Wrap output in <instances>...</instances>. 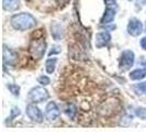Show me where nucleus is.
<instances>
[{"label":"nucleus","mask_w":146,"mask_h":132,"mask_svg":"<svg viewBox=\"0 0 146 132\" xmlns=\"http://www.w3.org/2000/svg\"><path fill=\"white\" fill-rule=\"evenodd\" d=\"M10 23L12 28L18 31H27L36 25V20L32 15L28 12H21L15 15L10 19Z\"/></svg>","instance_id":"obj_1"},{"label":"nucleus","mask_w":146,"mask_h":132,"mask_svg":"<svg viewBox=\"0 0 146 132\" xmlns=\"http://www.w3.org/2000/svg\"><path fill=\"white\" fill-rule=\"evenodd\" d=\"M29 52L32 57L35 59H41L46 52V42L43 37L34 39L29 45Z\"/></svg>","instance_id":"obj_2"},{"label":"nucleus","mask_w":146,"mask_h":132,"mask_svg":"<svg viewBox=\"0 0 146 132\" xmlns=\"http://www.w3.org/2000/svg\"><path fill=\"white\" fill-rule=\"evenodd\" d=\"M135 61V54L131 50H125L122 52L120 59H119V67L122 72L129 71L132 66L134 65Z\"/></svg>","instance_id":"obj_3"},{"label":"nucleus","mask_w":146,"mask_h":132,"mask_svg":"<svg viewBox=\"0 0 146 132\" xmlns=\"http://www.w3.org/2000/svg\"><path fill=\"white\" fill-rule=\"evenodd\" d=\"M48 91L46 89H44L43 87H34L32 88L29 91V95H28V98L31 103H42V101H45L48 99Z\"/></svg>","instance_id":"obj_4"},{"label":"nucleus","mask_w":146,"mask_h":132,"mask_svg":"<svg viewBox=\"0 0 146 132\" xmlns=\"http://www.w3.org/2000/svg\"><path fill=\"white\" fill-rule=\"evenodd\" d=\"M18 62V54L17 52L11 50L6 45H3V65L5 66H15Z\"/></svg>","instance_id":"obj_5"},{"label":"nucleus","mask_w":146,"mask_h":132,"mask_svg":"<svg viewBox=\"0 0 146 132\" xmlns=\"http://www.w3.org/2000/svg\"><path fill=\"white\" fill-rule=\"evenodd\" d=\"M143 32V23L137 18H131L127 23V33L132 37H139Z\"/></svg>","instance_id":"obj_6"},{"label":"nucleus","mask_w":146,"mask_h":132,"mask_svg":"<svg viewBox=\"0 0 146 132\" xmlns=\"http://www.w3.org/2000/svg\"><path fill=\"white\" fill-rule=\"evenodd\" d=\"M60 115V111H59L58 106L56 105V103L54 101H50V103L46 105V108H45V116L46 118L50 120V121H55L57 120Z\"/></svg>","instance_id":"obj_7"},{"label":"nucleus","mask_w":146,"mask_h":132,"mask_svg":"<svg viewBox=\"0 0 146 132\" xmlns=\"http://www.w3.org/2000/svg\"><path fill=\"white\" fill-rule=\"evenodd\" d=\"M27 116L32 120L35 121L37 123H41L43 121V113L42 111L37 108L34 105H28L27 106Z\"/></svg>","instance_id":"obj_8"},{"label":"nucleus","mask_w":146,"mask_h":132,"mask_svg":"<svg viewBox=\"0 0 146 132\" xmlns=\"http://www.w3.org/2000/svg\"><path fill=\"white\" fill-rule=\"evenodd\" d=\"M110 41H111V35L109 32L102 31V32L97 33V35H96V46L98 49H101L103 46L108 45Z\"/></svg>","instance_id":"obj_9"},{"label":"nucleus","mask_w":146,"mask_h":132,"mask_svg":"<svg viewBox=\"0 0 146 132\" xmlns=\"http://www.w3.org/2000/svg\"><path fill=\"white\" fill-rule=\"evenodd\" d=\"M115 13H117V11H115L114 7H112V6H107L106 10H104V13H103L101 20H100V23H101V24L111 23V22L114 20V18H115Z\"/></svg>","instance_id":"obj_10"},{"label":"nucleus","mask_w":146,"mask_h":132,"mask_svg":"<svg viewBox=\"0 0 146 132\" xmlns=\"http://www.w3.org/2000/svg\"><path fill=\"white\" fill-rule=\"evenodd\" d=\"M2 7L6 11H15L20 7V0H2Z\"/></svg>","instance_id":"obj_11"},{"label":"nucleus","mask_w":146,"mask_h":132,"mask_svg":"<svg viewBox=\"0 0 146 132\" xmlns=\"http://www.w3.org/2000/svg\"><path fill=\"white\" fill-rule=\"evenodd\" d=\"M52 30V37L55 41H59L63 37V28L58 23H52L51 25Z\"/></svg>","instance_id":"obj_12"},{"label":"nucleus","mask_w":146,"mask_h":132,"mask_svg":"<svg viewBox=\"0 0 146 132\" xmlns=\"http://www.w3.org/2000/svg\"><path fill=\"white\" fill-rule=\"evenodd\" d=\"M146 76V68H136L130 73V78L132 81H139Z\"/></svg>","instance_id":"obj_13"},{"label":"nucleus","mask_w":146,"mask_h":132,"mask_svg":"<svg viewBox=\"0 0 146 132\" xmlns=\"http://www.w3.org/2000/svg\"><path fill=\"white\" fill-rule=\"evenodd\" d=\"M56 63H57V59L56 57H53V59H46L45 62V69L48 74L54 73L55 71V67H56Z\"/></svg>","instance_id":"obj_14"},{"label":"nucleus","mask_w":146,"mask_h":132,"mask_svg":"<svg viewBox=\"0 0 146 132\" xmlns=\"http://www.w3.org/2000/svg\"><path fill=\"white\" fill-rule=\"evenodd\" d=\"M65 113L67 115V117L69 119H75L76 115H77V108L74 103H68L65 108Z\"/></svg>","instance_id":"obj_15"},{"label":"nucleus","mask_w":146,"mask_h":132,"mask_svg":"<svg viewBox=\"0 0 146 132\" xmlns=\"http://www.w3.org/2000/svg\"><path fill=\"white\" fill-rule=\"evenodd\" d=\"M8 89L10 90V93L13 96H18L20 95V86L19 85H15V84H8L7 85Z\"/></svg>","instance_id":"obj_16"},{"label":"nucleus","mask_w":146,"mask_h":132,"mask_svg":"<svg viewBox=\"0 0 146 132\" xmlns=\"http://www.w3.org/2000/svg\"><path fill=\"white\" fill-rule=\"evenodd\" d=\"M134 89L137 94H146V81L139 83L134 86Z\"/></svg>","instance_id":"obj_17"},{"label":"nucleus","mask_w":146,"mask_h":132,"mask_svg":"<svg viewBox=\"0 0 146 132\" xmlns=\"http://www.w3.org/2000/svg\"><path fill=\"white\" fill-rule=\"evenodd\" d=\"M10 112H11V116L8 118L7 123H8V122H10V121H12L15 117H18V116L21 113V111H20V109H19L18 107H13V108L11 109V111H10Z\"/></svg>","instance_id":"obj_18"},{"label":"nucleus","mask_w":146,"mask_h":132,"mask_svg":"<svg viewBox=\"0 0 146 132\" xmlns=\"http://www.w3.org/2000/svg\"><path fill=\"white\" fill-rule=\"evenodd\" d=\"M133 120V116L131 115H125L122 117V120L120 121V125H129Z\"/></svg>","instance_id":"obj_19"},{"label":"nucleus","mask_w":146,"mask_h":132,"mask_svg":"<svg viewBox=\"0 0 146 132\" xmlns=\"http://www.w3.org/2000/svg\"><path fill=\"white\" fill-rule=\"evenodd\" d=\"M135 115L141 119L146 120V108H137L135 110Z\"/></svg>","instance_id":"obj_20"},{"label":"nucleus","mask_w":146,"mask_h":132,"mask_svg":"<svg viewBox=\"0 0 146 132\" xmlns=\"http://www.w3.org/2000/svg\"><path fill=\"white\" fill-rule=\"evenodd\" d=\"M37 81H38V84H41V85H43V86H46V85H48L50 83H51V79L47 77V76H40L38 78H37Z\"/></svg>","instance_id":"obj_21"},{"label":"nucleus","mask_w":146,"mask_h":132,"mask_svg":"<svg viewBox=\"0 0 146 132\" xmlns=\"http://www.w3.org/2000/svg\"><path fill=\"white\" fill-rule=\"evenodd\" d=\"M53 49H54V50H52V51L48 53V55H50V56H52L53 54H57V53L60 52V47H59V46H54Z\"/></svg>","instance_id":"obj_22"},{"label":"nucleus","mask_w":146,"mask_h":132,"mask_svg":"<svg viewBox=\"0 0 146 132\" xmlns=\"http://www.w3.org/2000/svg\"><path fill=\"white\" fill-rule=\"evenodd\" d=\"M56 2H57V5L58 6H60V7H64V6H66L70 0H55Z\"/></svg>","instance_id":"obj_23"},{"label":"nucleus","mask_w":146,"mask_h":132,"mask_svg":"<svg viewBox=\"0 0 146 132\" xmlns=\"http://www.w3.org/2000/svg\"><path fill=\"white\" fill-rule=\"evenodd\" d=\"M139 45H141V47H142L143 50H145L146 51V37H144L141 41H139Z\"/></svg>","instance_id":"obj_24"},{"label":"nucleus","mask_w":146,"mask_h":132,"mask_svg":"<svg viewBox=\"0 0 146 132\" xmlns=\"http://www.w3.org/2000/svg\"><path fill=\"white\" fill-rule=\"evenodd\" d=\"M104 2H106V5L107 6H115V3H117V0H104Z\"/></svg>","instance_id":"obj_25"},{"label":"nucleus","mask_w":146,"mask_h":132,"mask_svg":"<svg viewBox=\"0 0 146 132\" xmlns=\"http://www.w3.org/2000/svg\"><path fill=\"white\" fill-rule=\"evenodd\" d=\"M130 1H131V0H130Z\"/></svg>","instance_id":"obj_26"}]
</instances>
